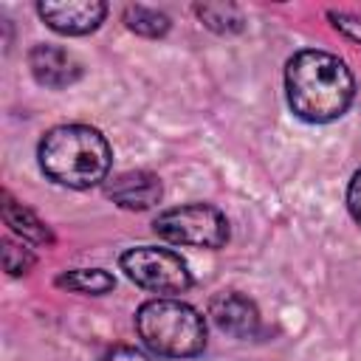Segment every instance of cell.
I'll use <instances>...</instances> for the list:
<instances>
[{
	"instance_id": "cell-2",
	"label": "cell",
	"mask_w": 361,
	"mask_h": 361,
	"mask_svg": "<svg viewBox=\"0 0 361 361\" xmlns=\"http://www.w3.org/2000/svg\"><path fill=\"white\" fill-rule=\"evenodd\" d=\"M37 155L42 172L68 189H90L102 183L113 161L107 138L85 124H62L48 130Z\"/></svg>"
},
{
	"instance_id": "cell-7",
	"label": "cell",
	"mask_w": 361,
	"mask_h": 361,
	"mask_svg": "<svg viewBox=\"0 0 361 361\" xmlns=\"http://www.w3.org/2000/svg\"><path fill=\"white\" fill-rule=\"evenodd\" d=\"M28 68H31L34 79L51 90L71 87L73 82L82 79V62L59 45H45V42L34 45L28 51Z\"/></svg>"
},
{
	"instance_id": "cell-9",
	"label": "cell",
	"mask_w": 361,
	"mask_h": 361,
	"mask_svg": "<svg viewBox=\"0 0 361 361\" xmlns=\"http://www.w3.org/2000/svg\"><path fill=\"white\" fill-rule=\"evenodd\" d=\"M164 189H161V178L147 172V169H130V172H121L116 175L110 183H107V197L121 206V209H130V212H144V209H152L158 200H161Z\"/></svg>"
},
{
	"instance_id": "cell-1",
	"label": "cell",
	"mask_w": 361,
	"mask_h": 361,
	"mask_svg": "<svg viewBox=\"0 0 361 361\" xmlns=\"http://www.w3.org/2000/svg\"><path fill=\"white\" fill-rule=\"evenodd\" d=\"M285 90L290 110L310 121L327 124L347 113L355 96V79L350 68L327 51H299L288 59Z\"/></svg>"
},
{
	"instance_id": "cell-6",
	"label": "cell",
	"mask_w": 361,
	"mask_h": 361,
	"mask_svg": "<svg viewBox=\"0 0 361 361\" xmlns=\"http://www.w3.org/2000/svg\"><path fill=\"white\" fill-rule=\"evenodd\" d=\"M37 14L56 34L82 37V34H90V31H96L102 25V20L107 14V6L102 0H68V3L65 0L62 3L42 0L37 6Z\"/></svg>"
},
{
	"instance_id": "cell-5",
	"label": "cell",
	"mask_w": 361,
	"mask_h": 361,
	"mask_svg": "<svg viewBox=\"0 0 361 361\" xmlns=\"http://www.w3.org/2000/svg\"><path fill=\"white\" fill-rule=\"evenodd\" d=\"M121 271L152 293H183L192 285V274L180 254L155 245H138L121 254Z\"/></svg>"
},
{
	"instance_id": "cell-16",
	"label": "cell",
	"mask_w": 361,
	"mask_h": 361,
	"mask_svg": "<svg viewBox=\"0 0 361 361\" xmlns=\"http://www.w3.org/2000/svg\"><path fill=\"white\" fill-rule=\"evenodd\" d=\"M347 209L353 214V220L361 226V169L353 175L350 180V189H347Z\"/></svg>"
},
{
	"instance_id": "cell-12",
	"label": "cell",
	"mask_w": 361,
	"mask_h": 361,
	"mask_svg": "<svg viewBox=\"0 0 361 361\" xmlns=\"http://www.w3.org/2000/svg\"><path fill=\"white\" fill-rule=\"evenodd\" d=\"M124 25L138 34V37H149V39H158L169 31V17L158 8H147V6H127L124 8Z\"/></svg>"
},
{
	"instance_id": "cell-14",
	"label": "cell",
	"mask_w": 361,
	"mask_h": 361,
	"mask_svg": "<svg viewBox=\"0 0 361 361\" xmlns=\"http://www.w3.org/2000/svg\"><path fill=\"white\" fill-rule=\"evenodd\" d=\"M34 254L31 248H25L23 243H14V240H3V268L11 274V276H23L34 268Z\"/></svg>"
},
{
	"instance_id": "cell-15",
	"label": "cell",
	"mask_w": 361,
	"mask_h": 361,
	"mask_svg": "<svg viewBox=\"0 0 361 361\" xmlns=\"http://www.w3.org/2000/svg\"><path fill=\"white\" fill-rule=\"evenodd\" d=\"M327 17L333 20V25L341 34H347L355 42H361V14H353V11H327Z\"/></svg>"
},
{
	"instance_id": "cell-17",
	"label": "cell",
	"mask_w": 361,
	"mask_h": 361,
	"mask_svg": "<svg viewBox=\"0 0 361 361\" xmlns=\"http://www.w3.org/2000/svg\"><path fill=\"white\" fill-rule=\"evenodd\" d=\"M104 361H152V358L144 355L141 350H133V347H116L104 355Z\"/></svg>"
},
{
	"instance_id": "cell-4",
	"label": "cell",
	"mask_w": 361,
	"mask_h": 361,
	"mask_svg": "<svg viewBox=\"0 0 361 361\" xmlns=\"http://www.w3.org/2000/svg\"><path fill=\"white\" fill-rule=\"evenodd\" d=\"M155 234L175 245L189 248H220L228 240V220L209 203H186L166 209L152 223Z\"/></svg>"
},
{
	"instance_id": "cell-10",
	"label": "cell",
	"mask_w": 361,
	"mask_h": 361,
	"mask_svg": "<svg viewBox=\"0 0 361 361\" xmlns=\"http://www.w3.org/2000/svg\"><path fill=\"white\" fill-rule=\"evenodd\" d=\"M3 220L6 226H11V231L31 245H54V234L51 228L20 200H14L8 192H3Z\"/></svg>"
},
{
	"instance_id": "cell-8",
	"label": "cell",
	"mask_w": 361,
	"mask_h": 361,
	"mask_svg": "<svg viewBox=\"0 0 361 361\" xmlns=\"http://www.w3.org/2000/svg\"><path fill=\"white\" fill-rule=\"evenodd\" d=\"M209 316H212V322L223 333H228L234 338H251L259 330V310H257V305L248 296L237 293V290H226V293L212 296Z\"/></svg>"
},
{
	"instance_id": "cell-11",
	"label": "cell",
	"mask_w": 361,
	"mask_h": 361,
	"mask_svg": "<svg viewBox=\"0 0 361 361\" xmlns=\"http://www.w3.org/2000/svg\"><path fill=\"white\" fill-rule=\"evenodd\" d=\"M56 285L73 293H90V296H102L110 293L116 288L113 274H107L104 268H73L56 276Z\"/></svg>"
},
{
	"instance_id": "cell-3",
	"label": "cell",
	"mask_w": 361,
	"mask_h": 361,
	"mask_svg": "<svg viewBox=\"0 0 361 361\" xmlns=\"http://www.w3.org/2000/svg\"><path fill=\"white\" fill-rule=\"evenodd\" d=\"M135 330L161 358H192L206 347V319L180 299H149L135 313Z\"/></svg>"
},
{
	"instance_id": "cell-13",
	"label": "cell",
	"mask_w": 361,
	"mask_h": 361,
	"mask_svg": "<svg viewBox=\"0 0 361 361\" xmlns=\"http://www.w3.org/2000/svg\"><path fill=\"white\" fill-rule=\"evenodd\" d=\"M195 11L203 20V25L217 34H237L245 25L240 8L231 3H200V6H195Z\"/></svg>"
}]
</instances>
